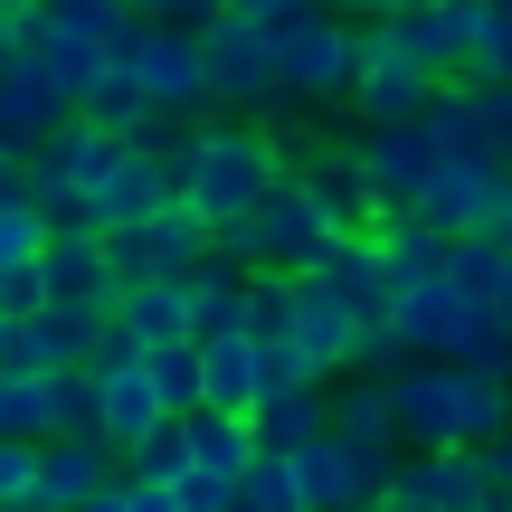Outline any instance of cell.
Segmentation results:
<instances>
[{"instance_id": "1", "label": "cell", "mask_w": 512, "mask_h": 512, "mask_svg": "<svg viewBox=\"0 0 512 512\" xmlns=\"http://www.w3.org/2000/svg\"><path fill=\"white\" fill-rule=\"evenodd\" d=\"M285 143H275L256 114H200L190 133V162H181V200L209 219V247H238L256 266V200L285 181Z\"/></svg>"}, {"instance_id": "2", "label": "cell", "mask_w": 512, "mask_h": 512, "mask_svg": "<svg viewBox=\"0 0 512 512\" xmlns=\"http://www.w3.org/2000/svg\"><path fill=\"white\" fill-rule=\"evenodd\" d=\"M389 408H399V446H484V437L512 427V380L503 370L437 361V351H399Z\"/></svg>"}, {"instance_id": "3", "label": "cell", "mask_w": 512, "mask_h": 512, "mask_svg": "<svg viewBox=\"0 0 512 512\" xmlns=\"http://www.w3.org/2000/svg\"><path fill=\"white\" fill-rule=\"evenodd\" d=\"M266 48H275V95H294L304 114L351 105V76H361V19L294 0L285 19H266Z\"/></svg>"}, {"instance_id": "4", "label": "cell", "mask_w": 512, "mask_h": 512, "mask_svg": "<svg viewBox=\"0 0 512 512\" xmlns=\"http://www.w3.org/2000/svg\"><path fill=\"white\" fill-rule=\"evenodd\" d=\"M200 76H209V114H266L275 105V48H266V19L219 10L200 19Z\"/></svg>"}, {"instance_id": "5", "label": "cell", "mask_w": 512, "mask_h": 512, "mask_svg": "<svg viewBox=\"0 0 512 512\" xmlns=\"http://www.w3.org/2000/svg\"><path fill=\"white\" fill-rule=\"evenodd\" d=\"M294 484H304V512H380L389 446L323 427V437H304V446H294Z\"/></svg>"}, {"instance_id": "6", "label": "cell", "mask_w": 512, "mask_h": 512, "mask_svg": "<svg viewBox=\"0 0 512 512\" xmlns=\"http://www.w3.org/2000/svg\"><path fill=\"white\" fill-rule=\"evenodd\" d=\"M114 57L133 67L143 105H181V114H209V76H200V29H171V19H133L114 38Z\"/></svg>"}, {"instance_id": "7", "label": "cell", "mask_w": 512, "mask_h": 512, "mask_svg": "<svg viewBox=\"0 0 512 512\" xmlns=\"http://www.w3.org/2000/svg\"><path fill=\"white\" fill-rule=\"evenodd\" d=\"M95 427V380L86 370H0V437H76Z\"/></svg>"}, {"instance_id": "8", "label": "cell", "mask_w": 512, "mask_h": 512, "mask_svg": "<svg viewBox=\"0 0 512 512\" xmlns=\"http://www.w3.org/2000/svg\"><path fill=\"white\" fill-rule=\"evenodd\" d=\"M332 247H342V228H332V209H323V200H313V190H304V181L285 171V181H275L266 200H256V266L313 275V266L332 256Z\"/></svg>"}, {"instance_id": "9", "label": "cell", "mask_w": 512, "mask_h": 512, "mask_svg": "<svg viewBox=\"0 0 512 512\" xmlns=\"http://www.w3.org/2000/svg\"><path fill=\"white\" fill-rule=\"evenodd\" d=\"M105 256H114V285H133V275H190L209 256V219L190 200H171L133 228H105Z\"/></svg>"}, {"instance_id": "10", "label": "cell", "mask_w": 512, "mask_h": 512, "mask_svg": "<svg viewBox=\"0 0 512 512\" xmlns=\"http://www.w3.org/2000/svg\"><path fill=\"white\" fill-rule=\"evenodd\" d=\"M437 86L446 76L427 67L418 48H399V38H380L361 19V76H351V114H361V124H399V114H418Z\"/></svg>"}, {"instance_id": "11", "label": "cell", "mask_w": 512, "mask_h": 512, "mask_svg": "<svg viewBox=\"0 0 512 512\" xmlns=\"http://www.w3.org/2000/svg\"><path fill=\"white\" fill-rule=\"evenodd\" d=\"M351 152H361V181L380 190V209L427 200V181L446 171V152L427 143V124H418V114H399V124H361V133H351Z\"/></svg>"}, {"instance_id": "12", "label": "cell", "mask_w": 512, "mask_h": 512, "mask_svg": "<svg viewBox=\"0 0 512 512\" xmlns=\"http://www.w3.org/2000/svg\"><path fill=\"white\" fill-rule=\"evenodd\" d=\"M124 475V456L105 446V427H76V437H38V475H29V512H76L95 484Z\"/></svg>"}, {"instance_id": "13", "label": "cell", "mask_w": 512, "mask_h": 512, "mask_svg": "<svg viewBox=\"0 0 512 512\" xmlns=\"http://www.w3.org/2000/svg\"><path fill=\"white\" fill-rule=\"evenodd\" d=\"M114 162H124V133H114V124H95V114H57V124L38 133V152H29V190H48V181L95 190Z\"/></svg>"}, {"instance_id": "14", "label": "cell", "mask_w": 512, "mask_h": 512, "mask_svg": "<svg viewBox=\"0 0 512 512\" xmlns=\"http://www.w3.org/2000/svg\"><path fill=\"white\" fill-rule=\"evenodd\" d=\"M294 181L332 209V228H342V238H370V228H380V190L361 181V152H351V143H313L304 162H294Z\"/></svg>"}, {"instance_id": "15", "label": "cell", "mask_w": 512, "mask_h": 512, "mask_svg": "<svg viewBox=\"0 0 512 512\" xmlns=\"http://www.w3.org/2000/svg\"><path fill=\"white\" fill-rule=\"evenodd\" d=\"M38 285L67 294V304H105V313H114V256H105V228H48V247H38Z\"/></svg>"}, {"instance_id": "16", "label": "cell", "mask_w": 512, "mask_h": 512, "mask_svg": "<svg viewBox=\"0 0 512 512\" xmlns=\"http://www.w3.org/2000/svg\"><path fill=\"white\" fill-rule=\"evenodd\" d=\"M57 114H76V105H67V86H57L38 57L0 67V152H19V162H29V152H38V133H48Z\"/></svg>"}, {"instance_id": "17", "label": "cell", "mask_w": 512, "mask_h": 512, "mask_svg": "<svg viewBox=\"0 0 512 512\" xmlns=\"http://www.w3.org/2000/svg\"><path fill=\"white\" fill-rule=\"evenodd\" d=\"M285 332H294V351H304L323 380H332V370H351V342H361L351 304L323 285V275H294V323H285Z\"/></svg>"}, {"instance_id": "18", "label": "cell", "mask_w": 512, "mask_h": 512, "mask_svg": "<svg viewBox=\"0 0 512 512\" xmlns=\"http://www.w3.org/2000/svg\"><path fill=\"white\" fill-rule=\"evenodd\" d=\"M171 200H181V171L124 143V162L95 181V228H133V219H152V209H171Z\"/></svg>"}, {"instance_id": "19", "label": "cell", "mask_w": 512, "mask_h": 512, "mask_svg": "<svg viewBox=\"0 0 512 512\" xmlns=\"http://www.w3.org/2000/svg\"><path fill=\"white\" fill-rule=\"evenodd\" d=\"M256 399H266V380H256V332H200V408H238L256 418Z\"/></svg>"}, {"instance_id": "20", "label": "cell", "mask_w": 512, "mask_h": 512, "mask_svg": "<svg viewBox=\"0 0 512 512\" xmlns=\"http://www.w3.org/2000/svg\"><path fill=\"white\" fill-rule=\"evenodd\" d=\"M465 313H475V304H465V294L446 285V266H437V275H418V285H399V304H389V332H399V351H446Z\"/></svg>"}, {"instance_id": "21", "label": "cell", "mask_w": 512, "mask_h": 512, "mask_svg": "<svg viewBox=\"0 0 512 512\" xmlns=\"http://www.w3.org/2000/svg\"><path fill=\"white\" fill-rule=\"evenodd\" d=\"M247 285H256V266L238 247H209L200 266H190V332H238L247 323Z\"/></svg>"}, {"instance_id": "22", "label": "cell", "mask_w": 512, "mask_h": 512, "mask_svg": "<svg viewBox=\"0 0 512 512\" xmlns=\"http://www.w3.org/2000/svg\"><path fill=\"white\" fill-rule=\"evenodd\" d=\"M313 275L351 304V323H389V304H399V285H389V266H380V247H370V238H342Z\"/></svg>"}, {"instance_id": "23", "label": "cell", "mask_w": 512, "mask_h": 512, "mask_svg": "<svg viewBox=\"0 0 512 512\" xmlns=\"http://www.w3.org/2000/svg\"><path fill=\"white\" fill-rule=\"evenodd\" d=\"M370 247H380V266H389V285H418V275H437L446 266V228L427 219V209H380V228H370Z\"/></svg>"}, {"instance_id": "24", "label": "cell", "mask_w": 512, "mask_h": 512, "mask_svg": "<svg viewBox=\"0 0 512 512\" xmlns=\"http://www.w3.org/2000/svg\"><path fill=\"white\" fill-rule=\"evenodd\" d=\"M332 427H342V437H370V446H399V408H389V370H370V361L332 370Z\"/></svg>"}, {"instance_id": "25", "label": "cell", "mask_w": 512, "mask_h": 512, "mask_svg": "<svg viewBox=\"0 0 512 512\" xmlns=\"http://www.w3.org/2000/svg\"><path fill=\"white\" fill-rule=\"evenodd\" d=\"M114 323L143 332V342H181L190 332V275H133V285H114Z\"/></svg>"}, {"instance_id": "26", "label": "cell", "mask_w": 512, "mask_h": 512, "mask_svg": "<svg viewBox=\"0 0 512 512\" xmlns=\"http://www.w3.org/2000/svg\"><path fill=\"white\" fill-rule=\"evenodd\" d=\"M332 427V380H313V389H266L256 399V446H304V437H323Z\"/></svg>"}, {"instance_id": "27", "label": "cell", "mask_w": 512, "mask_h": 512, "mask_svg": "<svg viewBox=\"0 0 512 512\" xmlns=\"http://www.w3.org/2000/svg\"><path fill=\"white\" fill-rule=\"evenodd\" d=\"M503 275H512V238H446V285H456L475 313H494Z\"/></svg>"}, {"instance_id": "28", "label": "cell", "mask_w": 512, "mask_h": 512, "mask_svg": "<svg viewBox=\"0 0 512 512\" xmlns=\"http://www.w3.org/2000/svg\"><path fill=\"white\" fill-rule=\"evenodd\" d=\"M418 124H427V143H437L446 162H494V143H484V124H475V105H465L456 76H446V86L418 105Z\"/></svg>"}, {"instance_id": "29", "label": "cell", "mask_w": 512, "mask_h": 512, "mask_svg": "<svg viewBox=\"0 0 512 512\" xmlns=\"http://www.w3.org/2000/svg\"><path fill=\"white\" fill-rule=\"evenodd\" d=\"M427 475H437V512H494L484 446H427Z\"/></svg>"}, {"instance_id": "30", "label": "cell", "mask_w": 512, "mask_h": 512, "mask_svg": "<svg viewBox=\"0 0 512 512\" xmlns=\"http://www.w3.org/2000/svg\"><path fill=\"white\" fill-rule=\"evenodd\" d=\"M190 456L219 465V475H238V465L256 456V418H238V408H190Z\"/></svg>"}, {"instance_id": "31", "label": "cell", "mask_w": 512, "mask_h": 512, "mask_svg": "<svg viewBox=\"0 0 512 512\" xmlns=\"http://www.w3.org/2000/svg\"><path fill=\"white\" fill-rule=\"evenodd\" d=\"M238 503L247 512H304V484H294V456L285 446H256L238 465Z\"/></svg>"}, {"instance_id": "32", "label": "cell", "mask_w": 512, "mask_h": 512, "mask_svg": "<svg viewBox=\"0 0 512 512\" xmlns=\"http://www.w3.org/2000/svg\"><path fill=\"white\" fill-rule=\"evenodd\" d=\"M38 67H48L57 86H67V105H76V95H86L95 76L114 67V38H95V29H57V38H48V57H38Z\"/></svg>"}, {"instance_id": "33", "label": "cell", "mask_w": 512, "mask_h": 512, "mask_svg": "<svg viewBox=\"0 0 512 512\" xmlns=\"http://www.w3.org/2000/svg\"><path fill=\"white\" fill-rule=\"evenodd\" d=\"M190 465V418H152L143 437L124 446V475H143V484H171Z\"/></svg>"}, {"instance_id": "34", "label": "cell", "mask_w": 512, "mask_h": 512, "mask_svg": "<svg viewBox=\"0 0 512 512\" xmlns=\"http://www.w3.org/2000/svg\"><path fill=\"white\" fill-rule=\"evenodd\" d=\"M152 389H162L171 418H190V408H200V332H181V342H152Z\"/></svg>"}, {"instance_id": "35", "label": "cell", "mask_w": 512, "mask_h": 512, "mask_svg": "<svg viewBox=\"0 0 512 512\" xmlns=\"http://www.w3.org/2000/svg\"><path fill=\"white\" fill-rule=\"evenodd\" d=\"M190 133H200V114H181V105H143V114H133V124H124V143H133V152H152V162H171V171H181V162H190Z\"/></svg>"}, {"instance_id": "36", "label": "cell", "mask_w": 512, "mask_h": 512, "mask_svg": "<svg viewBox=\"0 0 512 512\" xmlns=\"http://www.w3.org/2000/svg\"><path fill=\"white\" fill-rule=\"evenodd\" d=\"M465 105H475L484 143H494V162H512V76H456Z\"/></svg>"}, {"instance_id": "37", "label": "cell", "mask_w": 512, "mask_h": 512, "mask_svg": "<svg viewBox=\"0 0 512 512\" xmlns=\"http://www.w3.org/2000/svg\"><path fill=\"white\" fill-rule=\"evenodd\" d=\"M76 114H95V124H114V133H124L133 114H143V86H133V67H124V57H114V67L95 76L86 95H76Z\"/></svg>"}, {"instance_id": "38", "label": "cell", "mask_w": 512, "mask_h": 512, "mask_svg": "<svg viewBox=\"0 0 512 512\" xmlns=\"http://www.w3.org/2000/svg\"><path fill=\"white\" fill-rule=\"evenodd\" d=\"M171 503H181V512H238V475H219V465L190 456L181 475H171Z\"/></svg>"}, {"instance_id": "39", "label": "cell", "mask_w": 512, "mask_h": 512, "mask_svg": "<svg viewBox=\"0 0 512 512\" xmlns=\"http://www.w3.org/2000/svg\"><path fill=\"white\" fill-rule=\"evenodd\" d=\"M380 512H437V475H427V446H418V456H389Z\"/></svg>"}, {"instance_id": "40", "label": "cell", "mask_w": 512, "mask_h": 512, "mask_svg": "<svg viewBox=\"0 0 512 512\" xmlns=\"http://www.w3.org/2000/svg\"><path fill=\"white\" fill-rule=\"evenodd\" d=\"M256 380H266V389H313L323 370L294 351V332H256Z\"/></svg>"}, {"instance_id": "41", "label": "cell", "mask_w": 512, "mask_h": 512, "mask_svg": "<svg viewBox=\"0 0 512 512\" xmlns=\"http://www.w3.org/2000/svg\"><path fill=\"white\" fill-rule=\"evenodd\" d=\"M38 247H48L38 200H10V209H0V266H38Z\"/></svg>"}, {"instance_id": "42", "label": "cell", "mask_w": 512, "mask_h": 512, "mask_svg": "<svg viewBox=\"0 0 512 512\" xmlns=\"http://www.w3.org/2000/svg\"><path fill=\"white\" fill-rule=\"evenodd\" d=\"M465 76H512V10H484V29H475V67Z\"/></svg>"}, {"instance_id": "43", "label": "cell", "mask_w": 512, "mask_h": 512, "mask_svg": "<svg viewBox=\"0 0 512 512\" xmlns=\"http://www.w3.org/2000/svg\"><path fill=\"white\" fill-rule=\"evenodd\" d=\"M29 475H38V446L29 437H0V512L29 494Z\"/></svg>"}, {"instance_id": "44", "label": "cell", "mask_w": 512, "mask_h": 512, "mask_svg": "<svg viewBox=\"0 0 512 512\" xmlns=\"http://www.w3.org/2000/svg\"><path fill=\"white\" fill-rule=\"evenodd\" d=\"M124 10H133V19H171V29H200L219 0H124Z\"/></svg>"}, {"instance_id": "45", "label": "cell", "mask_w": 512, "mask_h": 512, "mask_svg": "<svg viewBox=\"0 0 512 512\" xmlns=\"http://www.w3.org/2000/svg\"><path fill=\"white\" fill-rule=\"evenodd\" d=\"M484 475H494V503H512V427L484 437Z\"/></svg>"}, {"instance_id": "46", "label": "cell", "mask_w": 512, "mask_h": 512, "mask_svg": "<svg viewBox=\"0 0 512 512\" xmlns=\"http://www.w3.org/2000/svg\"><path fill=\"white\" fill-rule=\"evenodd\" d=\"M76 512H133V484H124V475H114V484H95V494L76 503Z\"/></svg>"}, {"instance_id": "47", "label": "cell", "mask_w": 512, "mask_h": 512, "mask_svg": "<svg viewBox=\"0 0 512 512\" xmlns=\"http://www.w3.org/2000/svg\"><path fill=\"white\" fill-rule=\"evenodd\" d=\"M10 200H29V162H19V152H0V209Z\"/></svg>"}, {"instance_id": "48", "label": "cell", "mask_w": 512, "mask_h": 512, "mask_svg": "<svg viewBox=\"0 0 512 512\" xmlns=\"http://www.w3.org/2000/svg\"><path fill=\"white\" fill-rule=\"evenodd\" d=\"M133 484V512H181V503H171V484H143V475H124Z\"/></svg>"}, {"instance_id": "49", "label": "cell", "mask_w": 512, "mask_h": 512, "mask_svg": "<svg viewBox=\"0 0 512 512\" xmlns=\"http://www.w3.org/2000/svg\"><path fill=\"white\" fill-rule=\"evenodd\" d=\"M313 10H342V19H380L389 0H313Z\"/></svg>"}, {"instance_id": "50", "label": "cell", "mask_w": 512, "mask_h": 512, "mask_svg": "<svg viewBox=\"0 0 512 512\" xmlns=\"http://www.w3.org/2000/svg\"><path fill=\"white\" fill-rule=\"evenodd\" d=\"M0 67H19V10H0Z\"/></svg>"}, {"instance_id": "51", "label": "cell", "mask_w": 512, "mask_h": 512, "mask_svg": "<svg viewBox=\"0 0 512 512\" xmlns=\"http://www.w3.org/2000/svg\"><path fill=\"white\" fill-rule=\"evenodd\" d=\"M228 10H238V19H285L294 0H228Z\"/></svg>"}, {"instance_id": "52", "label": "cell", "mask_w": 512, "mask_h": 512, "mask_svg": "<svg viewBox=\"0 0 512 512\" xmlns=\"http://www.w3.org/2000/svg\"><path fill=\"white\" fill-rule=\"evenodd\" d=\"M494 313H503V332H512V275H503V294H494Z\"/></svg>"}, {"instance_id": "53", "label": "cell", "mask_w": 512, "mask_h": 512, "mask_svg": "<svg viewBox=\"0 0 512 512\" xmlns=\"http://www.w3.org/2000/svg\"><path fill=\"white\" fill-rule=\"evenodd\" d=\"M0 342H10V313H0Z\"/></svg>"}, {"instance_id": "54", "label": "cell", "mask_w": 512, "mask_h": 512, "mask_svg": "<svg viewBox=\"0 0 512 512\" xmlns=\"http://www.w3.org/2000/svg\"><path fill=\"white\" fill-rule=\"evenodd\" d=\"M0 10H29V0H0Z\"/></svg>"}, {"instance_id": "55", "label": "cell", "mask_w": 512, "mask_h": 512, "mask_svg": "<svg viewBox=\"0 0 512 512\" xmlns=\"http://www.w3.org/2000/svg\"><path fill=\"white\" fill-rule=\"evenodd\" d=\"M0 294H10V266H0Z\"/></svg>"}, {"instance_id": "56", "label": "cell", "mask_w": 512, "mask_h": 512, "mask_svg": "<svg viewBox=\"0 0 512 512\" xmlns=\"http://www.w3.org/2000/svg\"><path fill=\"white\" fill-rule=\"evenodd\" d=\"M238 512H247V503H238Z\"/></svg>"}]
</instances>
